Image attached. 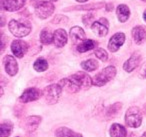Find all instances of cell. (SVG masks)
<instances>
[{"instance_id":"6da1fadb","label":"cell","mask_w":146,"mask_h":137,"mask_svg":"<svg viewBox=\"0 0 146 137\" xmlns=\"http://www.w3.org/2000/svg\"><path fill=\"white\" fill-rule=\"evenodd\" d=\"M60 86L69 93H76L79 90H87L93 84L91 77L84 72H77L67 78L61 79Z\"/></svg>"},{"instance_id":"7a4b0ae2","label":"cell","mask_w":146,"mask_h":137,"mask_svg":"<svg viewBox=\"0 0 146 137\" xmlns=\"http://www.w3.org/2000/svg\"><path fill=\"white\" fill-rule=\"evenodd\" d=\"M9 31L16 37H24L30 33L31 24L27 20H12L8 23Z\"/></svg>"},{"instance_id":"3957f363","label":"cell","mask_w":146,"mask_h":137,"mask_svg":"<svg viewBox=\"0 0 146 137\" xmlns=\"http://www.w3.org/2000/svg\"><path fill=\"white\" fill-rule=\"evenodd\" d=\"M116 75V68L112 65L105 67L104 69H102L99 73L95 75L92 79L93 81V85L98 87H101L103 85H105L106 83H108L109 81H111L112 79L115 77Z\"/></svg>"},{"instance_id":"277c9868","label":"cell","mask_w":146,"mask_h":137,"mask_svg":"<svg viewBox=\"0 0 146 137\" xmlns=\"http://www.w3.org/2000/svg\"><path fill=\"white\" fill-rule=\"evenodd\" d=\"M63 88L60 86V84H50L47 87H45L42 91V95L46 103L52 105L58 102L59 98L61 96Z\"/></svg>"},{"instance_id":"5b68a950","label":"cell","mask_w":146,"mask_h":137,"mask_svg":"<svg viewBox=\"0 0 146 137\" xmlns=\"http://www.w3.org/2000/svg\"><path fill=\"white\" fill-rule=\"evenodd\" d=\"M125 123L128 127L137 128L142 123V112L138 107L132 106L127 109L125 114Z\"/></svg>"},{"instance_id":"8992f818","label":"cell","mask_w":146,"mask_h":137,"mask_svg":"<svg viewBox=\"0 0 146 137\" xmlns=\"http://www.w3.org/2000/svg\"><path fill=\"white\" fill-rule=\"evenodd\" d=\"M54 5L50 1H41L35 6V14L38 18L46 19L54 12Z\"/></svg>"},{"instance_id":"52a82bcc","label":"cell","mask_w":146,"mask_h":137,"mask_svg":"<svg viewBox=\"0 0 146 137\" xmlns=\"http://www.w3.org/2000/svg\"><path fill=\"white\" fill-rule=\"evenodd\" d=\"M108 27H109V22L106 18H100L99 20H96L92 24L91 29L97 36L104 37L108 33Z\"/></svg>"},{"instance_id":"ba28073f","label":"cell","mask_w":146,"mask_h":137,"mask_svg":"<svg viewBox=\"0 0 146 137\" xmlns=\"http://www.w3.org/2000/svg\"><path fill=\"white\" fill-rule=\"evenodd\" d=\"M27 50H28V44L25 41L16 39L11 43V51L17 58H22L26 54Z\"/></svg>"},{"instance_id":"9c48e42d","label":"cell","mask_w":146,"mask_h":137,"mask_svg":"<svg viewBox=\"0 0 146 137\" xmlns=\"http://www.w3.org/2000/svg\"><path fill=\"white\" fill-rule=\"evenodd\" d=\"M41 94H42V93H41V91L39 90V89L35 88V87H31V88L25 89L24 92L19 97V100L22 103L32 102V101H35L38 98H40Z\"/></svg>"},{"instance_id":"30bf717a","label":"cell","mask_w":146,"mask_h":137,"mask_svg":"<svg viewBox=\"0 0 146 137\" xmlns=\"http://www.w3.org/2000/svg\"><path fill=\"white\" fill-rule=\"evenodd\" d=\"M26 3V0H1V9L9 12L21 9Z\"/></svg>"},{"instance_id":"8fae6325","label":"cell","mask_w":146,"mask_h":137,"mask_svg":"<svg viewBox=\"0 0 146 137\" xmlns=\"http://www.w3.org/2000/svg\"><path fill=\"white\" fill-rule=\"evenodd\" d=\"M3 65L6 73L10 76H14L18 72V63L12 55H6L3 58Z\"/></svg>"},{"instance_id":"7c38bea8","label":"cell","mask_w":146,"mask_h":137,"mask_svg":"<svg viewBox=\"0 0 146 137\" xmlns=\"http://www.w3.org/2000/svg\"><path fill=\"white\" fill-rule=\"evenodd\" d=\"M125 42V34L122 32H117L110 38L108 42V49L111 52H116Z\"/></svg>"},{"instance_id":"4fadbf2b","label":"cell","mask_w":146,"mask_h":137,"mask_svg":"<svg viewBox=\"0 0 146 137\" xmlns=\"http://www.w3.org/2000/svg\"><path fill=\"white\" fill-rule=\"evenodd\" d=\"M70 38L74 44L79 45L81 42L86 40V34L81 27L74 26L70 29Z\"/></svg>"},{"instance_id":"5bb4252c","label":"cell","mask_w":146,"mask_h":137,"mask_svg":"<svg viewBox=\"0 0 146 137\" xmlns=\"http://www.w3.org/2000/svg\"><path fill=\"white\" fill-rule=\"evenodd\" d=\"M140 61H141V55L139 53H133L127 60L124 62L123 69L126 72L130 73L139 65Z\"/></svg>"},{"instance_id":"9a60e30c","label":"cell","mask_w":146,"mask_h":137,"mask_svg":"<svg viewBox=\"0 0 146 137\" xmlns=\"http://www.w3.org/2000/svg\"><path fill=\"white\" fill-rule=\"evenodd\" d=\"M67 40H68V36H67V33L64 29H57L54 31V42L55 46L61 48L64 45H66Z\"/></svg>"},{"instance_id":"2e32d148","label":"cell","mask_w":146,"mask_h":137,"mask_svg":"<svg viewBox=\"0 0 146 137\" xmlns=\"http://www.w3.org/2000/svg\"><path fill=\"white\" fill-rule=\"evenodd\" d=\"M132 37H133L136 44L140 45L146 39V29L143 26H140V25L135 26L132 29Z\"/></svg>"},{"instance_id":"e0dca14e","label":"cell","mask_w":146,"mask_h":137,"mask_svg":"<svg viewBox=\"0 0 146 137\" xmlns=\"http://www.w3.org/2000/svg\"><path fill=\"white\" fill-rule=\"evenodd\" d=\"M40 116H29L23 121V127L27 131H33L38 127V125L40 124Z\"/></svg>"},{"instance_id":"ac0fdd59","label":"cell","mask_w":146,"mask_h":137,"mask_svg":"<svg viewBox=\"0 0 146 137\" xmlns=\"http://www.w3.org/2000/svg\"><path fill=\"white\" fill-rule=\"evenodd\" d=\"M116 15H117V18L120 22H122V23L126 22L130 16L129 7L125 4L118 5V7L116 8Z\"/></svg>"},{"instance_id":"d6986e66","label":"cell","mask_w":146,"mask_h":137,"mask_svg":"<svg viewBox=\"0 0 146 137\" xmlns=\"http://www.w3.org/2000/svg\"><path fill=\"white\" fill-rule=\"evenodd\" d=\"M126 135H127V131L123 125L113 123L110 126V136L111 137H126Z\"/></svg>"},{"instance_id":"ffe728a7","label":"cell","mask_w":146,"mask_h":137,"mask_svg":"<svg viewBox=\"0 0 146 137\" xmlns=\"http://www.w3.org/2000/svg\"><path fill=\"white\" fill-rule=\"evenodd\" d=\"M55 137H83L82 134L71 130L67 127H60L55 131Z\"/></svg>"},{"instance_id":"44dd1931","label":"cell","mask_w":146,"mask_h":137,"mask_svg":"<svg viewBox=\"0 0 146 137\" xmlns=\"http://www.w3.org/2000/svg\"><path fill=\"white\" fill-rule=\"evenodd\" d=\"M102 7H105V3L104 2H97V3H91L88 5H80V6L75 7H69V8L64 9V11L69 10H95V9H100Z\"/></svg>"},{"instance_id":"7402d4cb","label":"cell","mask_w":146,"mask_h":137,"mask_svg":"<svg viewBox=\"0 0 146 137\" xmlns=\"http://www.w3.org/2000/svg\"><path fill=\"white\" fill-rule=\"evenodd\" d=\"M97 46V42L95 40H92V39H86L83 42H81L79 45H77V51L80 53L87 52L89 50L96 48Z\"/></svg>"},{"instance_id":"603a6c76","label":"cell","mask_w":146,"mask_h":137,"mask_svg":"<svg viewBox=\"0 0 146 137\" xmlns=\"http://www.w3.org/2000/svg\"><path fill=\"white\" fill-rule=\"evenodd\" d=\"M54 40V33H52L50 31V29L44 28L42 29V31L40 32V42L42 44L48 45L51 44Z\"/></svg>"},{"instance_id":"cb8c5ba5","label":"cell","mask_w":146,"mask_h":137,"mask_svg":"<svg viewBox=\"0 0 146 137\" xmlns=\"http://www.w3.org/2000/svg\"><path fill=\"white\" fill-rule=\"evenodd\" d=\"M13 129V124L11 121L5 120L1 123L0 126V136L1 137H8L11 134Z\"/></svg>"},{"instance_id":"d4e9b609","label":"cell","mask_w":146,"mask_h":137,"mask_svg":"<svg viewBox=\"0 0 146 137\" xmlns=\"http://www.w3.org/2000/svg\"><path fill=\"white\" fill-rule=\"evenodd\" d=\"M121 109H122V103H120V102L114 103L111 106L108 107L107 111H106V117H107L108 119H111V118H113V117L117 116V114L121 111Z\"/></svg>"},{"instance_id":"484cf974","label":"cell","mask_w":146,"mask_h":137,"mask_svg":"<svg viewBox=\"0 0 146 137\" xmlns=\"http://www.w3.org/2000/svg\"><path fill=\"white\" fill-rule=\"evenodd\" d=\"M81 67L84 69L85 71H88V72H91V71H94L98 68L99 64L98 62L95 60V59H88V60H85V61H82L80 63Z\"/></svg>"},{"instance_id":"4316f807","label":"cell","mask_w":146,"mask_h":137,"mask_svg":"<svg viewBox=\"0 0 146 137\" xmlns=\"http://www.w3.org/2000/svg\"><path fill=\"white\" fill-rule=\"evenodd\" d=\"M33 68L37 71V72H43L48 69V62L46 59L44 58H38L33 64Z\"/></svg>"},{"instance_id":"83f0119b","label":"cell","mask_w":146,"mask_h":137,"mask_svg":"<svg viewBox=\"0 0 146 137\" xmlns=\"http://www.w3.org/2000/svg\"><path fill=\"white\" fill-rule=\"evenodd\" d=\"M94 54H95V56L97 57L98 59H100V60L103 61V62L107 61V59H108V53L106 52V51L104 50L103 48H97V49H95V51H94Z\"/></svg>"},{"instance_id":"f1b7e54d","label":"cell","mask_w":146,"mask_h":137,"mask_svg":"<svg viewBox=\"0 0 146 137\" xmlns=\"http://www.w3.org/2000/svg\"><path fill=\"white\" fill-rule=\"evenodd\" d=\"M94 19H95V16H94L93 13H88V14H85L83 17H82V21H83L84 25L87 27L92 26V24L95 22Z\"/></svg>"},{"instance_id":"f546056e","label":"cell","mask_w":146,"mask_h":137,"mask_svg":"<svg viewBox=\"0 0 146 137\" xmlns=\"http://www.w3.org/2000/svg\"><path fill=\"white\" fill-rule=\"evenodd\" d=\"M67 20H68V18H67V17L63 16V15H57L54 19H52V23H61L62 21L67 22Z\"/></svg>"},{"instance_id":"4dcf8cb0","label":"cell","mask_w":146,"mask_h":137,"mask_svg":"<svg viewBox=\"0 0 146 137\" xmlns=\"http://www.w3.org/2000/svg\"><path fill=\"white\" fill-rule=\"evenodd\" d=\"M139 75H140V77H141V78L146 79V61L143 63V64H142L141 68H140Z\"/></svg>"},{"instance_id":"1f68e13d","label":"cell","mask_w":146,"mask_h":137,"mask_svg":"<svg viewBox=\"0 0 146 137\" xmlns=\"http://www.w3.org/2000/svg\"><path fill=\"white\" fill-rule=\"evenodd\" d=\"M105 8H106V10H107V11L113 10V4H112V3H108L107 5H105Z\"/></svg>"},{"instance_id":"d6a6232c","label":"cell","mask_w":146,"mask_h":137,"mask_svg":"<svg viewBox=\"0 0 146 137\" xmlns=\"http://www.w3.org/2000/svg\"><path fill=\"white\" fill-rule=\"evenodd\" d=\"M5 48V41H4V36H2V51H4Z\"/></svg>"},{"instance_id":"836d02e7","label":"cell","mask_w":146,"mask_h":137,"mask_svg":"<svg viewBox=\"0 0 146 137\" xmlns=\"http://www.w3.org/2000/svg\"><path fill=\"white\" fill-rule=\"evenodd\" d=\"M77 2H79V3H84V2H87L88 0H76Z\"/></svg>"},{"instance_id":"e575fe53","label":"cell","mask_w":146,"mask_h":137,"mask_svg":"<svg viewBox=\"0 0 146 137\" xmlns=\"http://www.w3.org/2000/svg\"><path fill=\"white\" fill-rule=\"evenodd\" d=\"M143 19H144V21L146 22V10L144 11V13H143Z\"/></svg>"},{"instance_id":"d590c367","label":"cell","mask_w":146,"mask_h":137,"mask_svg":"<svg viewBox=\"0 0 146 137\" xmlns=\"http://www.w3.org/2000/svg\"><path fill=\"white\" fill-rule=\"evenodd\" d=\"M143 111H144V113L146 114V103L144 104V106H143Z\"/></svg>"},{"instance_id":"8d00e7d4","label":"cell","mask_w":146,"mask_h":137,"mask_svg":"<svg viewBox=\"0 0 146 137\" xmlns=\"http://www.w3.org/2000/svg\"><path fill=\"white\" fill-rule=\"evenodd\" d=\"M141 137H146V132L145 133H143V134H142V136Z\"/></svg>"},{"instance_id":"74e56055","label":"cell","mask_w":146,"mask_h":137,"mask_svg":"<svg viewBox=\"0 0 146 137\" xmlns=\"http://www.w3.org/2000/svg\"><path fill=\"white\" fill-rule=\"evenodd\" d=\"M37 1H39V0H31V2H37Z\"/></svg>"},{"instance_id":"f35d334b","label":"cell","mask_w":146,"mask_h":137,"mask_svg":"<svg viewBox=\"0 0 146 137\" xmlns=\"http://www.w3.org/2000/svg\"><path fill=\"white\" fill-rule=\"evenodd\" d=\"M141 1H144V2H146V0H141Z\"/></svg>"},{"instance_id":"ab89813d","label":"cell","mask_w":146,"mask_h":137,"mask_svg":"<svg viewBox=\"0 0 146 137\" xmlns=\"http://www.w3.org/2000/svg\"><path fill=\"white\" fill-rule=\"evenodd\" d=\"M51 1H57V0H51Z\"/></svg>"}]
</instances>
